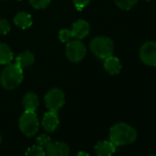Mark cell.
<instances>
[{"instance_id":"4","label":"cell","mask_w":156,"mask_h":156,"mask_svg":"<svg viewBox=\"0 0 156 156\" xmlns=\"http://www.w3.org/2000/svg\"><path fill=\"white\" fill-rule=\"evenodd\" d=\"M20 130L29 137L35 135L39 129V119L35 111H25L20 119Z\"/></svg>"},{"instance_id":"11","label":"cell","mask_w":156,"mask_h":156,"mask_svg":"<svg viewBox=\"0 0 156 156\" xmlns=\"http://www.w3.org/2000/svg\"><path fill=\"white\" fill-rule=\"evenodd\" d=\"M95 151L98 156H111L116 151V146L111 141H99L95 147Z\"/></svg>"},{"instance_id":"5","label":"cell","mask_w":156,"mask_h":156,"mask_svg":"<svg viewBox=\"0 0 156 156\" xmlns=\"http://www.w3.org/2000/svg\"><path fill=\"white\" fill-rule=\"evenodd\" d=\"M87 53V48L79 40H73L67 42L66 45V56L73 62H80Z\"/></svg>"},{"instance_id":"13","label":"cell","mask_w":156,"mask_h":156,"mask_svg":"<svg viewBox=\"0 0 156 156\" xmlns=\"http://www.w3.org/2000/svg\"><path fill=\"white\" fill-rule=\"evenodd\" d=\"M23 105L25 110L27 111H35L39 106V98L34 93H28L23 98Z\"/></svg>"},{"instance_id":"22","label":"cell","mask_w":156,"mask_h":156,"mask_svg":"<svg viewBox=\"0 0 156 156\" xmlns=\"http://www.w3.org/2000/svg\"><path fill=\"white\" fill-rule=\"evenodd\" d=\"M10 30V25L6 20H0V33L8 34Z\"/></svg>"},{"instance_id":"18","label":"cell","mask_w":156,"mask_h":156,"mask_svg":"<svg viewBox=\"0 0 156 156\" xmlns=\"http://www.w3.org/2000/svg\"><path fill=\"white\" fill-rule=\"evenodd\" d=\"M25 156H45V151L41 146L35 145L27 150Z\"/></svg>"},{"instance_id":"6","label":"cell","mask_w":156,"mask_h":156,"mask_svg":"<svg viewBox=\"0 0 156 156\" xmlns=\"http://www.w3.org/2000/svg\"><path fill=\"white\" fill-rule=\"evenodd\" d=\"M45 103L50 111L57 112L64 104V95L62 90L53 88L45 97Z\"/></svg>"},{"instance_id":"17","label":"cell","mask_w":156,"mask_h":156,"mask_svg":"<svg viewBox=\"0 0 156 156\" xmlns=\"http://www.w3.org/2000/svg\"><path fill=\"white\" fill-rule=\"evenodd\" d=\"M116 5L123 10H129L133 6L136 5L138 0H115Z\"/></svg>"},{"instance_id":"26","label":"cell","mask_w":156,"mask_h":156,"mask_svg":"<svg viewBox=\"0 0 156 156\" xmlns=\"http://www.w3.org/2000/svg\"><path fill=\"white\" fill-rule=\"evenodd\" d=\"M149 156H156V155H149Z\"/></svg>"},{"instance_id":"27","label":"cell","mask_w":156,"mask_h":156,"mask_svg":"<svg viewBox=\"0 0 156 156\" xmlns=\"http://www.w3.org/2000/svg\"><path fill=\"white\" fill-rule=\"evenodd\" d=\"M146 1H150V0H146Z\"/></svg>"},{"instance_id":"15","label":"cell","mask_w":156,"mask_h":156,"mask_svg":"<svg viewBox=\"0 0 156 156\" xmlns=\"http://www.w3.org/2000/svg\"><path fill=\"white\" fill-rule=\"evenodd\" d=\"M14 22L16 25H18L20 28H21L23 30L28 29L32 24L31 16L26 12H20L16 15V17L14 19Z\"/></svg>"},{"instance_id":"25","label":"cell","mask_w":156,"mask_h":156,"mask_svg":"<svg viewBox=\"0 0 156 156\" xmlns=\"http://www.w3.org/2000/svg\"><path fill=\"white\" fill-rule=\"evenodd\" d=\"M0 144H1V136H0Z\"/></svg>"},{"instance_id":"12","label":"cell","mask_w":156,"mask_h":156,"mask_svg":"<svg viewBox=\"0 0 156 156\" xmlns=\"http://www.w3.org/2000/svg\"><path fill=\"white\" fill-rule=\"evenodd\" d=\"M104 67L106 69V71L111 74V75H115L118 74L120 70H121V63L119 62V60L117 57L114 56H109L108 58L105 59L104 62Z\"/></svg>"},{"instance_id":"21","label":"cell","mask_w":156,"mask_h":156,"mask_svg":"<svg viewBox=\"0 0 156 156\" xmlns=\"http://www.w3.org/2000/svg\"><path fill=\"white\" fill-rule=\"evenodd\" d=\"M51 142V138L48 135L42 134V135H41V136H39L37 138V143H38V145L41 146L42 148L43 147H47Z\"/></svg>"},{"instance_id":"14","label":"cell","mask_w":156,"mask_h":156,"mask_svg":"<svg viewBox=\"0 0 156 156\" xmlns=\"http://www.w3.org/2000/svg\"><path fill=\"white\" fill-rule=\"evenodd\" d=\"M34 55L30 52V51H23L20 54L18 55V57L16 58L15 63L18 64L20 68H24L27 67L30 64H32L34 62Z\"/></svg>"},{"instance_id":"7","label":"cell","mask_w":156,"mask_h":156,"mask_svg":"<svg viewBox=\"0 0 156 156\" xmlns=\"http://www.w3.org/2000/svg\"><path fill=\"white\" fill-rule=\"evenodd\" d=\"M140 58L143 63L150 66H156V42H145L140 47Z\"/></svg>"},{"instance_id":"16","label":"cell","mask_w":156,"mask_h":156,"mask_svg":"<svg viewBox=\"0 0 156 156\" xmlns=\"http://www.w3.org/2000/svg\"><path fill=\"white\" fill-rule=\"evenodd\" d=\"M13 60L11 49L5 43H0V64H9Z\"/></svg>"},{"instance_id":"9","label":"cell","mask_w":156,"mask_h":156,"mask_svg":"<svg viewBox=\"0 0 156 156\" xmlns=\"http://www.w3.org/2000/svg\"><path fill=\"white\" fill-rule=\"evenodd\" d=\"M89 30H90L89 24L86 20H80L73 24L71 32H72L73 38L80 40V39H83L86 36H87L89 33Z\"/></svg>"},{"instance_id":"8","label":"cell","mask_w":156,"mask_h":156,"mask_svg":"<svg viewBox=\"0 0 156 156\" xmlns=\"http://www.w3.org/2000/svg\"><path fill=\"white\" fill-rule=\"evenodd\" d=\"M46 149L48 156H68L70 152L69 146L62 141L51 142Z\"/></svg>"},{"instance_id":"23","label":"cell","mask_w":156,"mask_h":156,"mask_svg":"<svg viewBox=\"0 0 156 156\" xmlns=\"http://www.w3.org/2000/svg\"><path fill=\"white\" fill-rule=\"evenodd\" d=\"M73 2L78 10H82L86 6L88 5L90 0H73Z\"/></svg>"},{"instance_id":"2","label":"cell","mask_w":156,"mask_h":156,"mask_svg":"<svg viewBox=\"0 0 156 156\" xmlns=\"http://www.w3.org/2000/svg\"><path fill=\"white\" fill-rule=\"evenodd\" d=\"M23 79V69L16 63H9L2 71L0 81L5 89L12 90L20 86Z\"/></svg>"},{"instance_id":"20","label":"cell","mask_w":156,"mask_h":156,"mask_svg":"<svg viewBox=\"0 0 156 156\" xmlns=\"http://www.w3.org/2000/svg\"><path fill=\"white\" fill-rule=\"evenodd\" d=\"M59 38L62 42H68L73 39L71 30H62L59 33Z\"/></svg>"},{"instance_id":"10","label":"cell","mask_w":156,"mask_h":156,"mask_svg":"<svg viewBox=\"0 0 156 156\" xmlns=\"http://www.w3.org/2000/svg\"><path fill=\"white\" fill-rule=\"evenodd\" d=\"M59 125V118L56 112L49 111L45 113L42 119V126L47 131H53Z\"/></svg>"},{"instance_id":"1","label":"cell","mask_w":156,"mask_h":156,"mask_svg":"<svg viewBox=\"0 0 156 156\" xmlns=\"http://www.w3.org/2000/svg\"><path fill=\"white\" fill-rule=\"evenodd\" d=\"M137 138V131L131 126L120 122L115 124L109 131L110 141L117 146L128 145L135 141Z\"/></svg>"},{"instance_id":"24","label":"cell","mask_w":156,"mask_h":156,"mask_svg":"<svg viewBox=\"0 0 156 156\" xmlns=\"http://www.w3.org/2000/svg\"><path fill=\"white\" fill-rule=\"evenodd\" d=\"M76 156H90L87 152H86V151H79L77 153V155Z\"/></svg>"},{"instance_id":"19","label":"cell","mask_w":156,"mask_h":156,"mask_svg":"<svg viewBox=\"0 0 156 156\" xmlns=\"http://www.w3.org/2000/svg\"><path fill=\"white\" fill-rule=\"evenodd\" d=\"M51 0H30V2L32 7L35 9H45L49 4Z\"/></svg>"},{"instance_id":"3","label":"cell","mask_w":156,"mask_h":156,"mask_svg":"<svg viewBox=\"0 0 156 156\" xmlns=\"http://www.w3.org/2000/svg\"><path fill=\"white\" fill-rule=\"evenodd\" d=\"M90 49L97 57L105 60L112 55L114 51V44L108 37H97L91 41Z\"/></svg>"}]
</instances>
